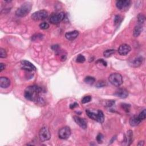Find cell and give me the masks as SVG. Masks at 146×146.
Returning <instances> with one entry per match:
<instances>
[{
	"label": "cell",
	"mask_w": 146,
	"mask_h": 146,
	"mask_svg": "<svg viewBox=\"0 0 146 146\" xmlns=\"http://www.w3.org/2000/svg\"><path fill=\"white\" fill-rule=\"evenodd\" d=\"M42 93V88L36 85L30 86L26 87L24 93V96L27 100L34 101L36 102L41 103L42 100L40 96Z\"/></svg>",
	"instance_id": "6da1fadb"
},
{
	"label": "cell",
	"mask_w": 146,
	"mask_h": 146,
	"mask_svg": "<svg viewBox=\"0 0 146 146\" xmlns=\"http://www.w3.org/2000/svg\"><path fill=\"white\" fill-rule=\"evenodd\" d=\"M143 58L142 57H137L135 59H134V60L131 62L130 63V65H131V66L134 67H137L140 66L143 63Z\"/></svg>",
	"instance_id": "2e32d148"
},
{
	"label": "cell",
	"mask_w": 146,
	"mask_h": 146,
	"mask_svg": "<svg viewBox=\"0 0 146 146\" xmlns=\"http://www.w3.org/2000/svg\"><path fill=\"white\" fill-rule=\"evenodd\" d=\"M106 85V83L105 82H104L103 81V80H101V81H99L98 83H97V84H96V86L97 87H103L105 86Z\"/></svg>",
	"instance_id": "1f68e13d"
},
{
	"label": "cell",
	"mask_w": 146,
	"mask_h": 146,
	"mask_svg": "<svg viewBox=\"0 0 146 146\" xmlns=\"http://www.w3.org/2000/svg\"><path fill=\"white\" fill-rule=\"evenodd\" d=\"M138 24L143 25L145 21V16L142 13H139L138 15Z\"/></svg>",
	"instance_id": "ffe728a7"
},
{
	"label": "cell",
	"mask_w": 146,
	"mask_h": 146,
	"mask_svg": "<svg viewBox=\"0 0 146 146\" xmlns=\"http://www.w3.org/2000/svg\"><path fill=\"white\" fill-rule=\"evenodd\" d=\"M65 14L63 12L54 13H53L49 18V21L53 24H58L64 20Z\"/></svg>",
	"instance_id": "277c9868"
},
{
	"label": "cell",
	"mask_w": 146,
	"mask_h": 146,
	"mask_svg": "<svg viewBox=\"0 0 146 146\" xmlns=\"http://www.w3.org/2000/svg\"><path fill=\"white\" fill-rule=\"evenodd\" d=\"M131 2L129 0H121L116 1V6L117 8L121 10H127L131 5Z\"/></svg>",
	"instance_id": "ba28073f"
},
{
	"label": "cell",
	"mask_w": 146,
	"mask_h": 146,
	"mask_svg": "<svg viewBox=\"0 0 146 146\" xmlns=\"http://www.w3.org/2000/svg\"><path fill=\"white\" fill-rule=\"evenodd\" d=\"M143 30V26L142 25L138 24L134 28V31H133V35L135 37H138L140 35Z\"/></svg>",
	"instance_id": "ac0fdd59"
},
{
	"label": "cell",
	"mask_w": 146,
	"mask_h": 146,
	"mask_svg": "<svg viewBox=\"0 0 146 146\" xmlns=\"http://www.w3.org/2000/svg\"><path fill=\"white\" fill-rule=\"evenodd\" d=\"M10 85V80L8 78L2 77L0 78V87L2 88H6Z\"/></svg>",
	"instance_id": "5bb4252c"
},
{
	"label": "cell",
	"mask_w": 146,
	"mask_h": 146,
	"mask_svg": "<svg viewBox=\"0 0 146 146\" xmlns=\"http://www.w3.org/2000/svg\"><path fill=\"white\" fill-rule=\"evenodd\" d=\"M7 57V53L6 50L4 49H0V58H5Z\"/></svg>",
	"instance_id": "4316f807"
},
{
	"label": "cell",
	"mask_w": 146,
	"mask_h": 146,
	"mask_svg": "<svg viewBox=\"0 0 146 146\" xmlns=\"http://www.w3.org/2000/svg\"><path fill=\"white\" fill-rule=\"evenodd\" d=\"M138 117H139V118L140 119V121L142 122L143 121V120H144L146 118V111H145V109H144L139 114V115H138Z\"/></svg>",
	"instance_id": "cb8c5ba5"
},
{
	"label": "cell",
	"mask_w": 146,
	"mask_h": 146,
	"mask_svg": "<svg viewBox=\"0 0 146 146\" xmlns=\"http://www.w3.org/2000/svg\"><path fill=\"white\" fill-rule=\"evenodd\" d=\"M121 16L119 15H116L115 17L114 18V23L116 25L121 22Z\"/></svg>",
	"instance_id": "836d02e7"
},
{
	"label": "cell",
	"mask_w": 146,
	"mask_h": 146,
	"mask_svg": "<svg viewBox=\"0 0 146 146\" xmlns=\"http://www.w3.org/2000/svg\"><path fill=\"white\" fill-rule=\"evenodd\" d=\"M5 68H6V65L3 63H1L0 65V71H2L4 69H5Z\"/></svg>",
	"instance_id": "e575fe53"
},
{
	"label": "cell",
	"mask_w": 146,
	"mask_h": 146,
	"mask_svg": "<svg viewBox=\"0 0 146 146\" xmlns=\"http://www.w3.org/2000/svg\"><path fill=\"white\" fill-rule=\"evenodd\" d=\"M141 122L142 121H140V119L139 118L138 116H133L130 118L129 121L130 124L132 127L138 126V125H139Z\"/></svg>",
	"instance_id": "e0dca14e"
},
{
	"label": "cell",
	"mask_w": 146,
	"mask_h": 146,
	"mask_svg": "<svg viewBox=\"0 0 146 146\" xmlns=\"http://www.w3.org/2000/svg\"><path fill=\"white\" fill-rule=\"evenodd\" d=\"M73 119H74V121L78 125L82 128L83 129H86L87 127V122L85 119L80 118L79 116H74L73 117Z\"/></svg>",
	"instance_id": "7c38bea8"
},
{
	"label": "cell",
	"mask_w": 146,
	"mask_h": 146,
	"mask_svg": "<svg viewBox=\"0 0 146 146\" xmlns=\"http://www.w3.org/2000/svg\"><path fill=\"white\" fill-rule=\"evenodd\" d=\"M32 8V5L30 2H26L22 4L19 8H18L16 12H15V15L17 17H23L27 15Z\"/></svg>",
	"instance_id": "7a4b0ae2"
},
{
	"label": "cell",
	"mask_w": 146,
	"mask_h": 146,
	"mask_svg": "<svg viewBox=\"0 0 146 146\" xmlns=\"http://www.w3.org/2000/svg\"><path fill=\"white\" fill-rule=\"evenodd\" d=\"M108 80L111 84L114 86L119 87L122 85L123 82V77L119 73H113L109 76Z\"/></svg>",
	"instance_id": "3957f363"
},
{
	"label": "cell",
	"mask_w": 146,
	"mask_h": 146,
	"mask_svg": "<svg viewBox=\"0 0 146 146\" xmlns=\"http://www.w3.org/2000/svg\"><path fill=\"white\" fill-rule=\"evenodd\" d=\"M133 140V132L131 130H129L125 135L122 144L124 145H130L131 144Z\"/></svg>",
	"instance_id": "30bf717a"
},
{
	"label": "cell",
	"mask_w": 146,
	"mask_h": 146,
	"mask_svg": "<svg viewBox=\"0 0 146 146\" xmlns=\"http://www.w3.org/2000/svg\"><path fill=\"white\" fill-rule=\"evenodd\" d=\"M96 63L98 64H102L103 66H107V62L104 61L103 59H98L97 61H96Z\"/></svg>",
	"instance_id": "d6a6232c"
},
{
	"label": "cell",
	"mask_w": 146,
	"mask_h": 146,
	"mask_svg": "<svg viewBox=\"0 0 146 146\" xmlns=\"http://www.w3.org/2000/svg\"><path fill=\"white\" fill-rule=\"evenodd\" d=\"M42 37V35L41 34H36L32 36V40L33 41H35L36 40H37V39H41Z\"/></svg>",
	"instance_id": "4dcf8cb0"
},
{
	"label": "cell",
	"mask_w": 146,
	"mask_h": 146,
	"mask_svg": "<svg viewBox=\"0 0 146 146\" xmlns=\"http://www.w3.org/2000/svg\"><path fill=\"white\" fill-rule=\"evenodd\" d=\"M79 35V32L77 30L72 31V32H67L65 34V37L68 40L72 41L77 38V36Z\"/></svg>",
	"instance_id": "9a60e30c"
},
{
	"label": "cell",
	"mask_w": 146,
	"mask_h": 146,
	"mask_svg": "<svg viewBox=\"0 0 146 146\" xmlns=\"http://www.w3.org/2000/svg\"><path fill=\"white\" fill-rule=\"evenodd\" d=\"M40 28L41 29L43 30L48 29L49 28V24L47 22H42L40 25Z\"/></svg>",
	"instance_id": "f1b7e54d"
},
{
	"label": "cell",
	"mask_w": 146,
	"mask_h": 146,
	"mask_svg": "<svg viewBox=\"0 0 146 146\" xmlns=\"http://www.w3.org/2000/svg\"><path fill=\"white\" fill-rule=\"evenodd\" d=\"M115 50L113 49H109V50H107L103 53L104 57H106V58H108V57H111L112 55L115 53Z\"/></svg>",
	"instance_id": "7402d4cb"
},
{
	"label": "cell",
	"mask_w": 146,
	"mask_h": 146,
	"mask_svg": "<svg viewBox=\"0 0 146 146\" xmlns=\"http://www.w3.org/2000/svg\"><path fill=\"white\" fill-rule=\"evenodd\" d=\"M85 82L88 85H93L95 82V79L93 77L88 76L85 78Z\"/></svg>",
	"instance_id": "44dd1931"
},
{
	"label": "cell",
	"mask_w": 146,
	"mask_h": 146,
	"mask_svg": "<svg viewBox=\"0 0 146 146\" xmlns=\"http://www.w3.org/2000/svg\"><path fill=\"white\" fill-rule=\"evenodd\" d=\"M48 17V13L45 10H39V11L35 12L32 14V19L35 21H38L45 20Z\"/></svg>",
	"instance_id": "8992f818"
},
{
	"label": "cell",
	"mask_w": 146,
	"mask_h": 146,
	"mask_svg": "<svg viewBox=\"0 0 146 146\" xmlns=\"http://www.w3.org/2000/svg\"><path fill=\"white\" fill-rule=\"evenodd\" d=\"M144 144V141H140V142H139V143L138 144V145H143Z\"/></svg>",
	"instance_id": "8d00e7d4"
},
{
	"label": "cell",
	"mask_w": 146,
	"mask_h": 146,
	"mask_svg": "<svg viewBox=\"0 0 146 146\" xmlns=\"http://www.w3.org/2000/svg\"><path fill=\"white\" fill-rule=\"evenodd\" d=\"M96 121L100 123H102L104 122V114L103 113L101 110H98L96 113Z\"/></svg>",
	"instance_id": "d6986e66"
},
{
	"label": "cell",
	"mask_w": 146,
	"mask_h": 146,
	"mask_svg": "<svg viewBox=\"0 0 146 146\" xmlns=\"http://www.w3.org/2000/svg\"><path fill=\"white\" fill-rule=\"evenodd\" d=\"M85 61H86L85 57L81 54L79 55V56L77 57V59H76L77 62H78V63H83V62H84Z\"/></svg>",
	"instance_id": "484cf974"
},
{
	"label": "cell",
	"mask_w": 146,
	"mask_h": 146,
	"mask_svg": "<svg viewBox=\"0 0 146 146\" xmlns=\"http://www.w3.org/2000/svg\"><path fill=\"white\" fill-rule=\"evenodd\" d=\"M21 65L22 66V69L28 71H35L36 68L34 65L28 61H21Z\"/></svg>",
	"instance_id": "8fae6325"
},
{
	"label": "cell",
	"mask_w": 146,
	"mask_h": 146,
	"mask_svg": "<svg viewBox=\"0 0 146 146\" xmlns=\"http://www.w3.org/2000/svg\"><path fill=\"white\" fill-rule=\"evenodd\" d=\"M86 113L88 117H89L90 118L96 121V114L93 113V112L90 111V110H86Z\"/></svg>",
	"instance_id": "603a6c76"
},
{
	"label": "cell",
	"mask_w": 146,
	"mask_h": 146,
	"mask_svg": "<svg viewBox=\"0 0 146 146\" xmlns=\"http://www.w3.org/2000/svg\"><path fill=\"white\" fill-rule=\"evenodd\" d=\"M122 107L125 111L128 113V112H129L130 110V107H131V106H130V105H128V104L123 103L122 104Z\"/></svg>",
	"instance_id": "83f0119b"
},
{
	"label": "cell",
	"mask_w": 146,
	"mask_h": 146,
	"mask_svg": "<svg viewBox=\"0 0 146 146\" xmlns=\"http://www.w3.org/2000/svg\"><path fill=\"white\" fill-rule=\"evenodd\" d=\"M96 141L98 143H101L103 141V135L102 134H99L97 136H96Z\"/></svg>",
	"instance_id": "f546056e"
},
{
	"label": "cell",
	"mask_w": 146,
	"mask_h": 146,
	"mask_svg": "<svg viewBox=\"0 0 146 146\" xmlns=\"http://www.w3.org/2000/svg\"><path fill=\"white\" fill-rule=\"evenodd\" d=\"M78 106V104L77 103H74L73 104H71L70 106V108L71 109H73L76 107Z\"/></svg>",
	"instance_id": "d590c367"
},
{
	"label": "cell",
	"mask_w": 146,
	"mask_h": 146,
	"mask_svg": "<svg viewBox=\"0 0 146 146\" xmlns=\"http://www.w3.org/2000/svg\"><path fill=\"white\" fill-rule=\"evenodd\" d=\"M91 99H92V98H91V96H89V95L85 96L82 98V103L83 104H85V103H87L90 102L91 101Z\"/></svg>",
	"instance_id": "d4e9b609"
},
{
	"label": "cell",
	"mask_w": 146,
	"mask_h": 146,
	"mask_svg": "<svg viewBox=\"0 0 146 146\" xmlns=\"http://www.w3.org/2000/svg\"><path fill=\"white\" fill-rule=\"evenodd\" d=\"M39 137L41 142H44L49 140L51 138L50 131L47 127H42L39 132Z\"/></svg>",
	"instance_id": "5b68a950"
},
{
	"label": "cell",
	"mask_w": 146,
	"mask_h": 146,
	"mask_svg": "<svg viewBox=\"0 0 146 146\" xmlns=\"http://www.w3.org/2000/svg\"><path fill=\"white\" fill-rule=\"evenodd\" d=\"M131 50V48L127 44H122L119 47L118 53L121 56H126Z\"/></svg>",
	"instance_id": "9c48e42d"
},
{
	"label": "cell",
	"mask_w": 146,
	"mask_h": 146,
	"mask_svg": "<svg viewBox=\"0 0 146 146\" xmlns=\"http://www.w3.org/2000/svg\"><path fill=\"white\" fill-rule=\"evenodd\" d=\"M114 95L118 96V97L124 99L127 97L128 95H129V93H128V91L126 89L122 88L116 90Z\"/></svg>",
	"instance_id": "4fadbf2b"
},
{
	"label": "cell",
	"mask_w": 146,
	"mask_h": 146,
	"mask_svg": "<svg viewBox=\"0 0 146 146\" xmlns=\"http://www.w3.org/2000/svg\"><path fill=\"white\" fill-rule=\"evenodd\" d=\"M71 135V129L68 126L61 128L58 131V136L61 139H67Z\"/></svg>",
	"instance_id": "52a82bcc"
}]
</instances>
